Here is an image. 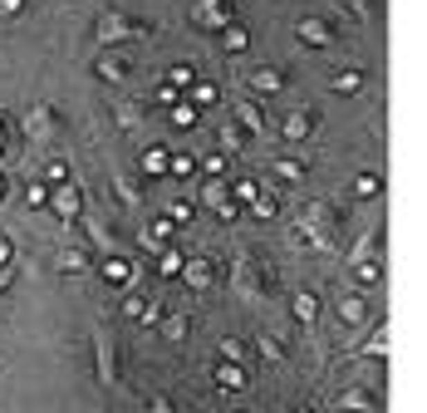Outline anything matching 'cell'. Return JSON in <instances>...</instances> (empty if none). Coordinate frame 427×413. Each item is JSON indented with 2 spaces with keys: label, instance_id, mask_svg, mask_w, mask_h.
Masks as SVG:
<instances>
[{
  "label": "cell",
  "instance_id": "6da1fadb",
  "mask_svg": "<svg viewBox=\"0 0 427 413\" xmlns=\"http://www.w3.org/2000/svg\"><path fill=\"white\" fill-rule=\"evenodd\" d=\"M55 212H60V217H74V212H79V192H74V187H64V192L55 197Z\"/></svg>",
  "mask_w": 427,
  "mask_h": 413
},
{
  "label": "cell",
  "instance_id": "7a4b0ae2",
  "mask_svg": "<svg viewBox=\"0 0 427 413\" xmlns=\"http://www.w3.org/2000/svg\"><path fill=\"white\" fill-rule=\"evenodd\" d=\"M128 261H103V281H113V285H128Z\"/></svg>",
  "mask_w": 427,
  "mask_h": 413
},
{
  "label": "cell",
  "instance_id": "3957f363",
  "mask_svg": "<svg viewBox=\"0 0 427 413\" xmlns=\"http://www.w3.org/2000/svg\"><path fill=\"white\" fill-rule=\"evenodd\" d=\"M163 168H167V152L163 148H147L143 152V173H163Z\"/></svg>",
  "mask_w": 427,
  "mask_h": 413
},
{
  "label": "cell",
  "instance_id": "277c9868",
  "mask_svg": "<svg viewBox=\"0 0 427 413\" xmlns=\"http://www.w3.org/2000/svg\"><path fill=\"white\" fill-rule=\"evenodd\" d=\"M251 84H255L260 94H265V89H271V94H275V89H280V74H275V69H260V74H255Z\"/></svg>",
  "mask_w": 427,
  "mask_h": 413
},
{
  "label": "cell",
  "instance_id": "5b68a950",
  "mask_svg": "<svg viewBox=\"0 0 427 413\" xmlns=\"http://www.w3.org/2000/svg\"><path fill=\"white\" fill-rule=\"evenodd\" d=\"M172 123H177V128H192V123H197V109H192V103H177V109H172Z\"/></svg>",
  "mask_w": 427,
  "mask_h": 413
},
{
  "label": "cell",
  "instance_id": "8992f818",
  "mask_svg": "<svg viewBox=\"0 0 427 413\" xmlns=\"http://www.w3.org/2000/svg\"><path fill=\"white\" fill-rule=\"evenodd\" d=\"M103 35H138V25H128V20H103Z\"/></svg>",
  "mask_w": 427,
  "mask_h": 413
},
{
  "label": "cell",
  "instance_id": "52a82bcc",
  "mask_svg": "<svg viewBox=\"0 0 427 413\" xmlns=\"http://www.w3.org/2000/svg\"><path fill=\"white\" fill-rule=\"evenodd\" d=\"M217 379H221V384H226V389H241V384H246V374H241V369H231V364H226V369H221V374H217Z\"/></svg>",
  "mask_w": 427,
  "mask_h": 413
},
{
  "label": "cell",
  "instance_id": "ba28073f",
  "mask_svg": "<svg viewBox=\"0 0 427 413\" xmlns=\"http://www.w3.org/2000/svg\"><path fill=\"white\" fill-rule=\"evenodd\" d=\"M187 281H192V285H206V266L192 261V266H187Z\"/></svg>",
  "mask_w": 427,
  "mask_h": 413
},
{
  "label": "cell",
  "instance_id": "9c48e42d",
  "mask_svg": "<svg viewBox=\"0 0 427 413\" xmlns=\"http://www.w3.org/2000/svg\"><path fill=\"white\" fill-rule=\"evenodd\" d=\"M60 266H64V271H79V266H84V256H79V251H64V256H60Z\"/></svg>",
  "mask_w": 427,
  "mask_h": 413
},
{
  "label": "cell",
  "instance_id": "30bf717a",
  "mask_svg": "<svg viewBox=\"0 0 427 413\" xmlns=\"http://www.w3.org/2000/svg\"><path fill=\"white\" fill-rule=\"evenodd\" d=\"M295 315H300V320H309V315H314V300H309V295H300V300H295Z\"/></svg>",
  "mask_w": 427,
  "mask_h": 413
},
{
  "label": "cell",
  "instance_id": "8fae6325",
  "mask_svg": "<svg viewBox=\"0 0 427 413\" xmlns=\"http://www.w3.org/2000/svg\"><path fill=\"white\" fill-rule=\"evenodd\" d=\"M226 49H246V30H226Z\"/></svg>",
  "mask_w": 427,
  "mask_h": 413
},
{
  "label": "cell",
  "instance_id": "7c38bea8",
  "mask_svg": "<svg viewBox=\"0 0 427 413\" xmlns=\"http://www.w3.org/2000/svg\"><path fill=\"white\" fill-rule=\"evenodd\" d=\"M10 261V241H0V266H6Z\"/></svg>",
  "mask_w": 427,
  "mask_h": 413
},
{
  "label": "cell",
  "instance_id": "4fadbf2b",
  "mask_svg": "<svg viewBox=\"0 0 427 413\" xmlns=\"http://www.w3.org/2000/svg\"><path fill=\"white\" fill-rule=\"evenodd\" d=\"M0 10H20V0H0Z\"/></svg>",
  "mask_w": 427,
  "mask_h": 413
},
{
  "label": "cell",
  "instance_id": "5bb4252c",
  "mask_svg": "<svg viewBox=\"0 0 427 413\" xmlns=\"http://www.w3.org/2000/svg\"><path fill=\"white\" fill-rule=\"evenodd\" d=\"M152 413H172V408H167V403H163V398H157V403H152Z\"/></svg>",
  "mask_w": 427,
  "mask_h": 413
}]
</instances>
